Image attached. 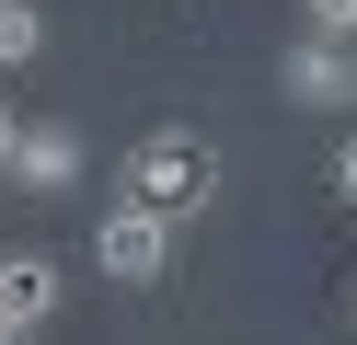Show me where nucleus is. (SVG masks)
I'll return each mask as SVG.
<instances>
[{
    "instance_id": "1",
    "label": "nucleus",
    "mask_w": 357,
    "mask_h": 345,
    "mask_svg": "<svg viewBox=\"0 0 357 345\" xmlns=\"http://www.w3.org/2000/svg\"><path fill=\"white\" fill-rule=\"evenodd\" d=\"M127 196L162 207V219H185V207H208V196H219V150H208L196 127H150L139 150H127Z\"/></svg>"
},
{
    "instance_id": "2",
    "label": "nucleus",
    "mask_w": 357,
    "mask_h": 345,
    "mask_svg": "<svg viewBox=\"0 0 357 345\" xmlns=\"http://www.w3.org/2000/svg\"><path fill=\"white\" fill-rule=\"evenodd\" d=\"M93 265L116 276V288H162V276H173V219H162V207H139V196H127V207H104Z\"/></svg>"
},
{
    "instance_id": "3",
    "label": "nucleus",
    "mask_w": 357,
    "mask_h": 345,
    "mask_svg": "<svg viewBox=\"0 0 357 345\" xmlns=\"http://www.w3.org/2000/svg\"><path fill=\"white\" fill-rule=\"evenodd\" d=\"M277 81H288V104L334 115V104H357V46H346V35H300V46H288V69H277Z\"/></svg>"
},
{
    "instance_id": "4",
    "label": "nucleus",
    "mask_w": 357,
    "mask_h": 345,
    "mask_svg": "<svg viewBox=\"0 0 357 345\" xmlns=\"http://www.w3.org/2000/svg\"><path fill=\"white\" fill-rule=\"evenodd\" d=\"M58 311V265L47 253H0V334H47Z\"/></svg>"
},
{
    "instance_id": "5",
    "label": "nucleus",
    "mask_w": 357,
    "mask_h": 345,
    "mask_svg": "<svg viewBox=\"0 0 357 345\" xmlns=\"http://www.w3.org/2000/svg\"><path fill=\"white\" fill-rule=\"evenodd\" d=\"M12 184H35V196L81 184V138L70 127H24V138H12Z\"/></svg>"
},
{
    "instance_id": "6",
    "label": "nucleus",
    "mask_w": 357,
    "mask_h": 345,
    "mask_svg": "<svg viewBox=\"0 0 357 345\" xmlns=\"http://www.w3.org/2000/svg\"><path fill=\"white\" fill-rule=\"evenodd\" d=\"M47 58V12L35 0H0V69H35Z\"/></svg>"
},
{
    "instance_id": "7",
    "label": "nucleus",
    "mask_w": 357,
    "mask_h": 345,
    "mask_svg": "<svg viewBox=\"0 0 357 345\" xmlns=\"http://www.w3.org/2000/svg\"><path fill=\"white\" fill-rule=\"evenodd\" d=\"M300 12H311V35H346L357 46V0H300Z\"/></svg>"
},
{
    "instance_id": "8",
    "label": "nucleus",
    "mask_w": 357,
    "mask_h": 345,
    "mask_svg": "<svg viewBox=\"0 0 357 345\" xmlns=\"http://www.w3.org/2000/svg\"><path fill=\"white\" fill-rule=\"evenodd\" d=\"M334 196L357 207V138H346V150H334Z\"/></svg>"
},
{
    "instance_id": "9",
    "label": "nucleus",
    "mask_w": 357,
    "mask_h": 345,
    "mask_svg": "<svg viewBox=\"0 0 357 345\" xmlns=\"http://www.w3.org/2000/svg\"><path fill=\"white\" fill-rule=\"evenodd\" d=\"M12 138H24V115H12V104H0V184H12Z\"/></svg>"
},
{
    "instance_id": "10",
    "label": "nucleus",
    "mask_w": 357,
    "mask_h": 345,
    "mask_svg": "<svg viewBox=\"0 0 357 345\" xmlns=\"http://www.w3.org/2000/svg\"><path fill=\"white\" fill-rule=\"evenodd\" d=\"M0 345H24V334H0Z\"/></svg>"
}]
</instances>
